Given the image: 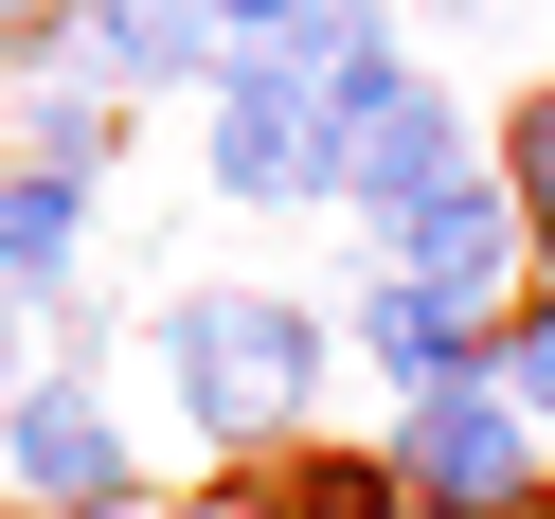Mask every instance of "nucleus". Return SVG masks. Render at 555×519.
Instances as JSON below:
<instances>
[{
    "label": "nucleus",
    "mask_w": 555,
    "mask_h": 519,
    "mask_svg": "<svg viewBox=\"0 0 555 519\" xmlns=\"http://www.w3.org/2000/svg\"><path fill=\"white\" fill-rule=\"evenodd\" d=\"M144 359L180 376V430L287 447L305 412H323V376H340V323H323V304H287V287H180V304L144 323Z\"/></svg>",
    "instance_id": "obj_1"
},
{
    "label": "nucleus",
    "mask_w": 555,
    "mask_h": 519,
    "mask_svg": "<svg viewBox=\"0 0 555 519\" xmlns=\"http://www.w3.org/2000/svg\"><path fill=\"white\" fill-rule=\"evenodd\" d=\"M466 90L430 73V54H376V73H340L323 90V197L340 216H412L430 180H466Z\"/></svg>",
    "instance_id": "obj_2"
},
{
    "label": "nucleus",
    "mask_w": 555,
    "mask_h": 519,
    "mask_svg": "<svg viewBox=\"0 0 555 519\" xmlns=\"http://www.w3.org/2000/svg\"><path fill=\"white\" fill-rule=\"evenodd\" d=\"M395 466H412V502H448V519H519L538 502V412H519L502 376H448V394H412Z\"/></svg>",
    "instance_id": "obj_3"
},
{
    "label": "nucleus",
    "mask_w": 555,
    "mask_h": 519,
    "mask_svg": "<svg viewBox=\"0 0 555 519\" xmlns=\"http://www.w3.org/2000/svg\"><path fill=\"white\" fill-rule=\"evenodd\" d=\"M376 233H395V269H412V287H448L466 323H519V251H538V216H519V180H502V161L430 180L412 216H376Z\"/></svg>",
    "instance_id": "obj_4"
},
{
    "label": "nucleus",
    "mask_w": 555,
    "mask_h": 519,
    "mask_svg": "<svg viewBox=\"0 0 555 519\" xmlns=\"http://www.w3.org/2000/svg\"><path fill=\"white\" fill-rule=\"evenodd\" d=\"M0 483H18L37 519H126V502H144V466H126V430H108V394H90V376L0 394Z\"/></svg>",
    "instance_id": "obj_5"
},
{
    "label": "nucleus",
    "mask_w": 555,
    "mask_h": 519,
    "mask_svg": "<svg viewBox=\"0 0 555 519\" xmlns=\"http://www.w3.org/2000/svg\"><path fill=\"white\" fill-rule=\"evenodd\" d=\"M216 197H269V216H287V197H323V73H305V54H233L216 73Z\"/></svg>",
    "instance_id": "obj_6"
},
{
    "label": "nucleus",
    "mask_w": 555,
    "mask_h": 519,
    "mask_svg": "<svg viewBox=\"0 0 555 519\" xmlns=\"http://www.w3.org/2000/svg\"><path fill=\"white\" fill-rule=\"evenodd\" d=\"M340 340H359V359L395 376V394H448V376H502V323H466V304H448V287H412V269H376Z\"/></svg>",
    "instance_id": "obj_7"
},
{
    "label": "nucleus",
    "mask_w": 555,
    "mask_h": 519,
    "mask_svg": "<svg viewBox=\"0 0 555 519\" xmlns=\"http://www.w3.org/2000/svg\"><path fill=\"white\" fill-rule=\"evenodd\" d=\"M90 54H108V90H216L233 73L216 0H90Z\"/></svg>",
    "instance_id": "obj_8"
},
{
    "label": "nucleus",
    "mask_w": 555,
    "mask_h": 519,
    "mask_svg": "<svg viewBox=\"0 0 555 519\" xmlns=\"http://www.w3.org/2000/svg\"><path fill=\"white\" fill-rule=\"evenodd\" d=\"M233 519H412V466L395 447H287L233 483Z\"/></svg>",
    "instance_id": "obj_9"
},
{
    "label": "nucleus",
    "mask_w": 555,
    "mask_h": 519,
    "mask_svg": "<svg viewBox=\"0 0 555 519\" xmlns=\"http://www.w3.org/2000/svg\"><path fill=\"white\" fill-rule=\"evenodd\" d=\"M73 251H90V180H54V161H0V287H73Z\"/></svg>",
    "instance_id": "obj_10"
},
{
    "label": "nucleus",
    "mask_w": 555,
    "mask_h": 519,
    "mask_svg": "<svg viewBox=\"0 0 555 519\" xmlns=\"http://www.w3.org/2000/svg\"><path fill=\"white\" fill-rule=\"evenodd\" d=\"M0 126H18V161L90 180V161H108V126H126V90H90V73H0Z\"/></svg>",
    "instance_id": "obj_11"
},
{
    "label": "nucleus",
    "mask_w": 555,
    "mask_h": 519,
    "mask_svg": "<svg viewBox=\"0 0 555 519\" xmlns=\"http://www.w3.org/2000/svg\"><path fill=\"white\" fill-rule=\"evenodd\" d=\"M502 180H519V216H555V90L502 108Z\"/></svg>",
    "instance_id": "obj_12"
},
{
    "label": "nucleus",
    "mask_w": 555,
    "mask_h": 519,
    "mask_svg": "<svg viewBox=\"0 0 555 519\" xmlns=\"http://www.w3.org/2000/svg\"><path fill=\"white\" fill-rule=\"evenodd\" d=\"M502 394H519V412H538V430H555V287H538V304H519V323H502Z\"/></svg>",
    "instance_id": "obj_13"
},
{
    "label": "nucleus",
    "mask_w": 555,
    "mask_h": 519,
    "mask_svg": "<svg viewBox=\"0 0 555 519\" xmlns=\"http://www.w3.org/2000/svg\"><path fill=\"white\" fill-rule=\"evenodd\" d=\"M502 18H538V0H430V37H502Z\"/></svg>",
    "instance_id": "obj_14"
},
{
    "label": "nucleus",
    "mask_w": 555,
    "mask_h": 519,
    "mask_svg": "<svg viewBox=\"0 0 555 519\" xmlns=\"http://www.w3.org/2000/svg\"><path fill=\"white\" fill-rule=\"evenodd\" d=\"M287 18H305V0H216V37H287Z\"/></svg>",
    "instance_id": "obj_15"
},
{
    "label": "nucleus",
    "mask_w": 555,
    "mask_h": 519,
    "mask_svg": "<svg viewBox=\"0 0 555 519\" xmlns=\"http://www.w3.org/2000/svg\"><path fill=\"white\" fill-rule=\"evenodd\" d=\"M0 376H18V287H0Z\"/></svg>",
    "instance_id": "obj_16"
},
{
    "label": "nucleus",
    "mask_w": 555,
    "mask_h": 519,
    "mask_svg": "<svg viewBox=\"0 0 555 519\" xmlns=\"http://www.w3.org/2000/svg\"><path fill=\"white\" fill-rule=\"evenodd\" d=\"M538 287H555V216H538Z\"/></svg>",
    "instance_id": "obj_17"
},
{
    "label": "nucleus",
    "mask_w": 555,
    "mask_h": 519,
    "mask_svg": "<svg viewBox=\"0 0 555 519\" xmlns=\"http://www.w3.org/2000/svg\"><path fill=\"white\" fill-rule=\"evenodd\" d=\"M519 519H555V466H538V502H519Z\"/></svg>",
    "instance_id": "obj_18"
}]
</instances>
